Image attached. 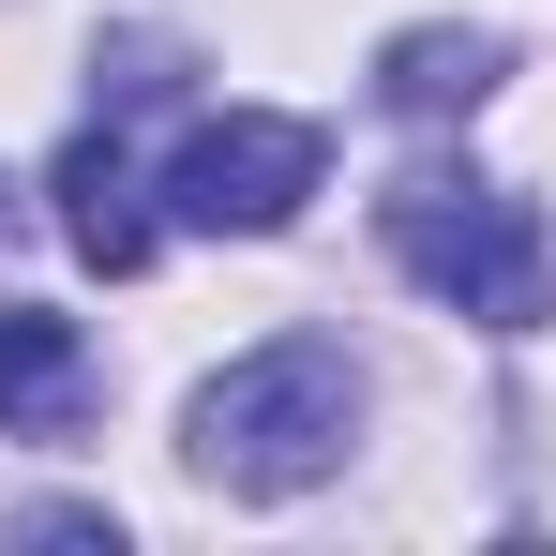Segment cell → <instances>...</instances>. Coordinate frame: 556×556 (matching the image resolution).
I'll return each mask as SVG.
<instances>
[{"instance_id":"cell-1","label":"cell","mask_w":556,"mask_h":556,"mask_svg":"<svg viewBox=\"0 0 556 556\" xmlns=\"http://www.w3.org/2000/svg\"><path fill=\"white\" fill-rule=\"evenodd\" d=\"M346 437H362V362L316 346V331L226 362L211 391H195V421H181L195 481H226V496H301V481L346 466Z\"/></svg>"},{"instance_id":"cell-2","label":"cell","mask_w":556,"mask_h":556,"mask_svg":"<svg viewBox=\"0 0 556 556\" xmlns=\"http://www.w3.org/2000/svg\"><path fill=\"white\" fill-rule=\"evenodd\" d=\"M391 256H406V286H437L452 316H481V331H542L556 316V241L527 195L466 181V166H406L391 181Z\"/></svg>"},{"instance_id":"cell-3","label":"cell","mask_w":556,"mask_h":556,"mask_svg":"<svg viewBox=\"0 0 556 556\" xmlns=\"http://www.w3.org/2000/svg\"><path fill=\"white\" fill-rule=\"evenodd\" d=\"M301 195H316V121H271V105H226L166 151V226L195 241H271L301 226Z\"/></svg>"},{"instance_id":"cell-4","label":"cell","mask_w":556,"mask_h":556,"mask_svg":"<svg viewBox=\"0 0 556 556\" xmlns=\"http://www.w3.org/2000/svg\"><path fill=\"white\" fill-rule=\"evenodd\" d=\"M76 406H91V346H76V316L0 301V437H61Z\"/></svg>"},{"instance_id":"cell-5","label":"cell","mask_w":556,"mask_h":556,"mask_svg":"<svg viewBox=\"0 0 556 556\" xmlns=\"http://www.w3.org/2000/svg\"><path fill=\"white\" fill-rule=\"evenodd\" d=\"M61 241H76L91 271H151V195L121 166V136H76V151H61Z\"/></svg>"},{"instance_id":"cell-6","label":"cell","mask_w":556,"mask_h":556,"mask_svg":"<svg viewBox=\"0 0 556 556\" xmlns=\"http://www.w3.org/2000/svg\"><path fill=\"white\" fill-rule=\"evenodd\" d=\"M496 76H511L496 30H391V46H376V91L406 105V121H466Z\"/></svg>"}]
</instances>
